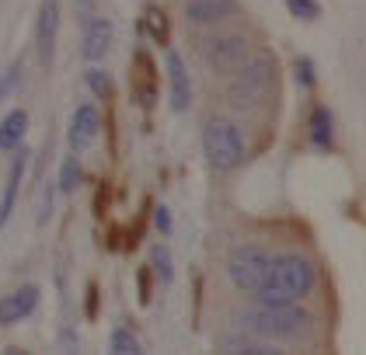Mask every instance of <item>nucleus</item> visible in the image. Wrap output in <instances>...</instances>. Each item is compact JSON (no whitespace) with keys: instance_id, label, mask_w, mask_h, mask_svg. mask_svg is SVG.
I'll return each instance as SVG.
<instances>
[{"instance_id":"obj_1","label":"nucleus","mask_w":366,"mask_h":355,"mask_svg":"<svg viewBox=\"0 0 366 355\" xmlns=\"http://www.w3.org/2000/svg\"><path fill=\"white\" fill-rule=\"evenodd\" d=\"M317 282V272L310 265V258L304 254H276L269 272L262 279L254 300L258 306H297V300H304Z\"/></svg>"},{"instance_id":"obj_2","label":"nucleus","mask_w":366,"mask_h":355,"mask_svg":"<svg viewBox=\"0 0 366 355\" xmlns=\"http://www.w3.org/2000/svg\"><path fill=\"white\" fill-rule=\"evenodd\" d=\"M276 87V59L269 53L252 56L237 66V77L230 81V105L234 109H258Z\"/></svg>"},{"instance_id":"obj_3","label":"nucleus","mask_w":366,"mask_h":355,"mask_svg":"<svg viewBox=\"0 0 366 355\" xmlns=\"http://www.w3.org/2000/svg\"><path fill=\"white\" fill-rule=\"evenodd\" d=\"M202 154L217 171H234L244 161V139L241 129L227 119H209L202 129Z\"/></svg>"},{"instance_id":"obj_4","label":"nucleus","mask_w":366,"mask_h":355,"mask_svg":"<svg viewBox=\"0 0 366 355\" xmlns=\"http://www.w3.org/2000/svg\"><path fill=\"white\" fill-rule=\"evenodd\" d=\"M248 328L262 338H300L310 331V314L304 306H254Z\"/></svg>"},{"instance_id":"obj_5","label":"nucleus","mask_w":366,"mask_h":355,"mask_svg":"<svg viewBox=\"0 0 366 355\" xmlns=\"http://www.w3.org/2000/svg\"><path fill=\"white\" fill-rule=\"evenodd\" d=\"M272 251H265L262 244H241L230 251V258H227V279L241 289V293H258V286H262V279L269 272V265H272Z\"/></svg>"},{"instance_id":"obj_6","label":"nucleus","mask_w":366,"mask_h":355,"mask_svg":"<svg viewBox=\"0 0 366 355\" xmlns=\"http://www.w3.org/2000/svg\"><path fill=\"white\" fill-rule=\"evenodd\" d=\"M248 59V39L244 35H220L213 42H206V63L217 74H230Z\"/></svg>"},{"instance_id":"obj_7","label":"nucleus","mask_w":366,"mask_h":355,"mask_svg":"<svg viewBox=\"0 0 366 355\" xmlns=\"http://www.w3.org/2000/svg\"><path fill=\"white\" fill-rule=\"evenodd\" d=\"M56 31H59V4L56 0H42L39 21H35V49H39L42 63H49L53 53H56Z\"/></svg>"},{"instance_id":"obj_8","label":"nucleus","mask_w":366,"mask_h":355,"mask_svg":"<svg viewBox=\"0 0 366 355\" xmlns=\"http://www.w3.org/2000/svg\"><path fill=\"white\" fill-rule=\"evenodd\" d=\"M164 66H168V84H171V109L185 111L189 101H192V81H189V70H185V59L168 49L164 56Z\"/></svg>"},{"instance_id":"obj_9","label":"nucleus","mask_w":366,"mask_h":355,"mask_svg":"<svg viewBox=\"0 0 366 355\" xmlns=\"http://www.w3.org/2000/svg\"><path fill=\"white\" fill-rule=\"evenodd\" d=\"M102 133V115L94 105H81L70 119V146L74 150H87Z\"/></svg>"},{"instance_id":"obj_10","label":"nucleus","mask_w":366,"mask_h":355,"mask_svg":"<svg viewBox=\"0 0 366 355\" xmlns=\"http://www.w3.org/2000/svg\"><path fill=\"white\" fill-rule=\"evenodd\" d=\"M112 21L109 18H91L84 28V59L87 63H98V59H105L109 49H112Z\"/></svg>"},{"instance_id":"obj_11","label":"nucleus","mask_w":366,"mask_h":355,"mask_svg":"<svg viewBox=\"0 0 366 355\" xmlns=\"http://www.w3.org/2000/svg\"><path fill=\"white\" fill-rule=\"evenodd\" d=\"M35 306H39V289H35V286H21V289L7 293V296L0 300V324H18V321H25Z\"/></svg>"},{"instance_id":"obj_12","label":"nucleus","mask_w":366,"mask_h":355,"mask_svg":"<svg viewBox=\"0 0 366 355\" xmlns=\"http://www.w3.org/2000/svg\"><path fill=\"white\" fill-rule=\"evenodd\" d=\"M25 167H29V150H18L14 161H11V171H7V181H4V195H0V226L7 223L11 209H14V202H18V189H21Z\"/></svg>"},{"instance_id":"obj_13","label":"nucleus","mask_w":366,"mask_h":355,"mask_svg":"<svg viewBox=\"0 0 366 355\" xmlns=\"http://www.w3.org/2000/svg\"><path fill=\"white\" fill-rule=\"evenodd\" d=\"M237 11V4L234 0H189V7H185V18L189 21H196V25H217V21H224Z\"/></svg>"},{"instance_id":"obj_14","label":"nucleus","mask_w":366,"mask_h":355,"mask_svg":"<svg viewBox=\"0 0 366 355\" xmlns=\"http://www.w3.org/2000/svg\"><path fill=\"white\" fill-rule=\"evenodd\" d=\"M25 129H29V111L25 109L7 111L4 122H0V150H18L21 139H25Z\"/></svg>"},{"instance_id":"obj_15","label":"nucleus","mask_w":366,"mask_h":355,"mask_svg":"<svg viewBox=\"0 0 366 355\" xmlns=\"http://www.w3.org/2000/svg\"><path fill=\"white\" fill-rule=\"evenodd\" d=\"M310 143L314 146H332V111L325 105L310 111Z\"/></svg>"},{"instance_id":"obj_16","label":"nucleus","mask_w":366,"mask_h":355,"mask_svg":"<svg viewBox=\"0 0 366 355\" xmlns=\"http://www.w3.org/2000/svg\"><path fill=\"white\" fill-rule=\"evenodd\" d=\"M112 355H143L140 341H137L126 328H115L112 331Z\"/></svg>"},{"instance_id":"obj_17","label":"nucleus","mask_w":366,"mask_h":355,"mask_svg":"<svg viewBox=\"0 0 366 355\" xmlns=\"http://www.w3.org/2000/svg\"><path fill=\"white\" fill-rule=\"evenodd\" d=\"M77 181H81V161H77V157H66L63 167H59V189L74 191L77 189Z\"/></svg>"},{"instance_id":"obj_18","label":"nucleus","mask_w":366,"mask_h":355,"mask_svg":"<svg viewBox=\"0 0 366 355\" xmlns=\"http://www.w3.org/2000/svg\"><path fill=\"white\" fill-rule=\"evenodd\" d=\"M286 7H290V14L300 18V21H314V18L321 14V7H317L314 0H286Z\"/></svg>"},{"instance_id":"obj_19","label":"nucleus","mask_w":366,"mask_h":355,"mask_svg":"<svg viewBox=\"0 0 366 355\" xmlns=\"http://www.w3.org/2000/svg\"><path fill=\"white\" fill-rule=\"evenodd\" d=\"M87 87L94 91V94H102V98H112V81L102 74V70H87Z\"/></svg>"},{"instance_id":"obj_20","label":"nucleus","mask_w":366,"mask_h":355,"mask_svg":"<svg viewBox=\"0 0 366 355\" xmlns=\"http://www.w3.org/2000/svg\"><path fill=\"white\" fill-rule=\"evenodd\" d=\"M297 81L304 84V87L314 84V63L310 59H297Z\"/></svg>"},{"instance_id":"obj_21","label":"nucleus","mask_w":366,"mask_h":355,"mask_svg":"<svg viewBox=\"0 0 366 355\" xmlns=\"http://www.w3.org/2000/svg\"><path fill=\"white\" fill-rule=\"evenodd\" d=\"M147 18H150V28H154V35H157V39H164V35H168V18H161V11H147Z\"/></svg>"},{"instance_id":"obj_22","label":"nucleus","mask_w":366,"mask_h":355,"mask_svg":"<svg viewBox=\"0 0 366 355\" xmlns=\"http://www.w3.org/2000/svg\"><path fill=\"white\" fill-rule=\"evenodd\" d=\"M14 84H18V63H11V70L4 74V81H0V98H4V94H7Z\"/></svg>"},{"instance_id":"obj_23","label":"nucleus","mask_w":366,"mask_h":355,"mask_svg":"<svg viewBox=\"0 0 366 355\" xmlns=\"http://www.w3.org/2000/svg\"><path fill=\"white\" fill-rule=\"evenodd\" d=\"M154 261H157V265H161V279H171V261H168V254H164V251H161V247H157V251H154Z\"/></svg>"},{"instance_id":"obj_24","label":"nucleus","mask_w":366,"mask_h":355,"mask_svg":"<svg viewBox=\"0 0 366 355\" xmlns=\"http://www.w3.org/2000/svg\"><path fill=\"white\" fill-rule=\"evenodd\" d=\"M234 355H282L280 349H272V345H254V349H241V352Z\"/></svg>"},{"instance_id":"obj_25","label":"nucleus","mask_w":366,"mask_h":355,"mask_svg":"<svg viewBox=\"0 0 366 355\" xmlns=\"http://www.w3.org/2000/svg\"><path fill=\"white\" fill-rule=\"evenodd\" d=\"M157 226H161V230H171V213L168 209H157Z\"/></svg>"},{"instance_id":"obj_26","label":"nucleus","mask_w":366,"mask_h":355,"mask_svg":"<svg viewBox=\"0 0 366 355\" xmlns=\"http://www.w3.org/2000/svg\"><path fill=\"white\" fill-rule=\"evenodd\" d=\"M4 355H29V352H21V349H7Z\"/></svg>"}]
</instances>
